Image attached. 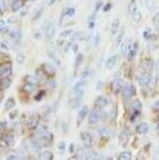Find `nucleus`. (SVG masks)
<instances>
[{"label":"nucleus","mask_w":159,"mask_h":160,"mask_svg":"<svg viewBox=\"0 0 159 160\" xmlns=\"http://www.w3.org/2000/svg\"><path fill=\"white\" fill-rule=\"evenodd\" d=\"M39 121H40V116L38 113H32L27 120V127L28 129H37L38 127Z\"/></svg>","instance_id":"nucleus-1"},{"label":"nucleus","mask_w":159,"mask_h":160,"mask_svg":"<svg viewBox=\"0 0 159 160\" xmlns=\"http://www.w3.org/2000/svg\"><path fill=\"white\" fill-rule=\"evenodd\" d=\"M12 72H13V65L11 62H5L1 64V67H0V76H1V78L11 77Z\"/></svg>","instance_id":"nucleus-2"},{"label":"nucleus","mask_w":159,"mask_h":160,"mask_svg":"<svg viewBox=\"0 0 159 160\" xmlns=\"http://www.w3.org/2000/svg\"><path fill=\"white\" fill-rule=\"evenodd\" d=\"M101 118H102V111H101V108L95 107V109H93V110L90 112L88 122H89V124H96V123H98L100 121Z\"/></svg>","instance_id":"nucleus-3"},{"label":"nucleus","mask_w":159,"mask_h":160,"mask_svg":"<svg viewBox=\"0 0 159 160\" xmlns=\"http://www.w3.org/2000/svg\"><path fill=\"white\" fill-rule=\"evenodd\" d=\"M80 137H81V140L82 141V143L86 147L90 148L93 144V139L92 137V134L86 132H82L81 134H80Z\"/></svg>","instance_id":"nucleus-4"},{"label":"nucleus","mask_w":159,"mask_h":160,"mask_svg":"<svg viewBox=\"0 0 159 160\" xmlns=\"http://www.w3.org/2000/svg\"><path fill=\"white\" fill-rule=\"evenodd\" d=\"M136 94V89L135 86L131 83H127L123 88V96L126 98H131Z\"/></svg>","instance_id":"nucleus-5"},{"label":"nucleus","mask_w":159,"mask_h":160,"mask_svg":"<svg viewBox=\"0 0 159 160\" xmlns=\"http://www.w3.org/2000/svg\"><path fill=\"white\" fill-rule=\"evenodd\" d=\"M151 78H152V77H151L150 73H147V72L142 73V74L140 75L139 77V79H138L139 85L142 86H148L149 82H150Z\"/></svg>","instance_id":"nucleus-6"},{"label":"nucleus","mask_w":159,"mask_h":160,"mask_svg":"<svg viewBox=\"0 0 159 160\" xmlns=\"http://www.w3.org/2000/svg\"><path fill=\"white\" fill-rule=\"evenodd\" d=\"M109 104V99L104 96V95H99L95 98L94 100V106L96 108H104Z\"/></svg>","instance_id":"nucleus-7"},{"label":"nucleus","mask_w":159,"mask_h":160,"mask_svg":"<svg viewBox=\"0 0 159 160\" xmlns=\"http://www.w3.org/2000/svg\"><path fill=\"white\" fill-rule=\"evenodd\" d=\"M85 85H86V82L85 81H80L78 83H76V85L74 86V92L77 96H80V97H82L84 95V88H85Z\"/></svg>","instance_id":"nucleus-8"},{"label":"nucleus","mask_w":159,"mask_h":160,"mask_svg":"<svg viewBox=\"0 0 159 160\" xmlns=\"http://www.w3.org/2000/svg\"><path fill=\"white\" fill-rule=\"evenodd\" d=\"M88 107L86 106V105H84L81 109H80L79 111V114H78V121H77V124L80 127L82 122H84V120L86 119V117L88 116Z\"/></svg>","instance_id":"nucleus-9"},{"label":"nucleus","mask_w":159,"mask_h":160,"mask_svg":"<svg viewBox=\"0 0 159 160\" xmlns=\"http://www.w3.org/2000/svg\"><path fill=\"white\" fill-rule=\"evenodd\" d=\"M153 67H154V62H153V60L151 59V58H146V59L143 60L142 64V70L144 72H147V73L152 72Z\"/></svg>","instance_id":"nucleus-10"},{"label":"nucleus","mask_w":159,"mask_h":160,"mask_svg":"<svg viewBox=\"0 0 159 160\" xmlns=\"http://www.w3.org/2000/svg\"><path fill=\"white\" fill-rule=\"evenodd\" d=\"M123 80L121 79H116L114 80L113 82L111 83V89H112V92L114 93H119L123 89Z\"/></svg>","instance_id":"nucleus-11"},{"label":"nucleus","mask_w":159,"mask_h":160,"mask_svg":"<svg viewBox=\"0 0 159 160\" xmlns=\"http://www.w3.org/2000/svg\"><path fill=\"white\" fill-rule=\"evenodd\" d=\"M129 143V133L128 131H122L121 134H119V144L121 146L125 147Z\"/></svg>","instance_id":"nucleus-12"},{"label":"nucleus","mask_w":159,"mask_h":160,"mask_svg":"<svg viewBox=\"0 0 159 160\" xmlns=\"http://www.w3.org/2000/svg\"><path fill=\"white\" fill-rule=\"evenodd\" d=\"M26 4V0H14L11 5V10L13 12H18L20 11Z\"/></svg>","instance_id":"nucleus-13"},{"label":"nucleus","mask_w":159,"mask_h":160,"mask_svg":"<svg viewBox=\"0 0 159 160\" xmlns=\"http://www.w3.org/2000/svg\"><path fill=\"white\" fill-rule=\"evenodd\" d=\"M138 49H139V43L136 41H135L132 44L131 49L128 51V60L129 61H132L134 58H135L136 52H138Z\"/></svg>","instance_id":"nucleus-14"},{"label":"nucleus","mask_w":159,"mask_h":160,"mask_svg":"<svg viewBox=\"0 0 159 160\" xmlns=\"http://www.w3.org/2000/svg\"><path fill=\"white\" fill-rule=\"evenodd\" d=\"M42 70L46 74V76H47V77H51V76H54V74H55V72H56L55 68H54L51 64H48V63L42 65Z\"/></svg>","instance_id":"nucleus-15"},{"label":"nucleus","mask_w":159,"mask_h":160,"mask_svg":"<svg viewBox=\"0 0 159 160\" xmlns=\"http://www.w3.org/2000/svg\"><path fill=\"white\" fill-rule=\"evenodd\" d=\"M117 61H118V56L117 55H113V56L109 57L106 60L105 67L108 69V70H112V69L115 67V65H116Z\"/></svg>","instance_id":"nucleus-16"},{"label":"nucleus","mask_w":159,"mask_h":160,"mask_svg":"<svg viewBox=\"0 0 159 160\" xmlns=\"http://www.w3.org/2000/svg\"><path fill=\"white\" fill-rule=\"evenodd\" d=\"M45 36L47 39H50L53 38L54 34H55V27L53 26V24H48L44 29Z\"/></svg>","instance_id":"nucleus-17"},{"label":"nucleus","mask_w":159,"mask_h":160,"mask_svg":"<svg viewBox=\"0 0 159 160\" xmlns=\"http://www.w3.org/2000/svg\"><path fill=\"white\" fill-rule=\"evenodd\" d=\"M138 4H136V0H131L130 1V4L128 7V12H129V15L133 17L135 14L138 12Z\"/></svg>","instance_id":"nucleus-18"},{"label":"nucleus","mask_w":159,"mask_h":160,"mask_svg":"<svg viewBox=\"0 0 159 160\" xmlns=\"http://www.w3.org/2000/svg\"><path fill=\"white\" fill-rule=\"evenodd\" d=\"M148 132V124L147 123H140L136 128V133L139 134H144Z\"/></svg>","instance_id":"nucleus-19"},{"label":"nucleus","mask_w":159,"mask_h":160,"mask_svg":"<svg viewBox=\"0 0 159 160\" xmlns=\"http://www.w3.org/2000/svg\"><path fill=\"white\" fill-rule=\"evenodd\" d=\"M16 105V101L14 99L13 97H9L8 99L5 101V104H4V110L5 111H9V110H12V109L15 107Z\"/></svg>","instance_id":"nucleus-20"},{"label":"nucleus","mask_w":159,"mask_h":160,"mask_svg":"<svg viewBox=\"0 0 159 160\" xmlns=\"http://www.w3.org/2000/svg\"><path fill=\"white\" fill-rule=\"evenodd\" d=\"M81 102H82V97H80V96H77V95H76L74 98H72V99H70L69 104H70L71 108L77 109V108L80 106V105H81Z\"/></svg>","instance_id":"nucleus-21"},{"label":"nucleus","mask_w":159,"mask_h":160,"mask_svg":"<svg viewBox=\"0 0 159 160\" xmlns=\"http://www.w3.org/2000/svg\"><path fill=\"white\" fill-rule=\"evenodd\" d=\"M38 158L40 160H52L54 158V156H53V153L51 151L46 150V151L41 152V153L39 154Z\"/></svg>","instance_id":"nucleus-22"},{"label":"nucleus","mask_w":159,"mask_h":160,"mask_svg":"<svg viewBox=\"0 0 159 160\" xmlns=\"http://www.w3.org/2000/svg\"><path fill=\"white\" fill-rule=\"evenodd\" d=\"M124 35H125V27H123L121 30L118 32V35H117V38H116V41H115V47H117L122 42Z\"/></svg>","instance_id":"nucleus-23"},{"label":"nucleus","mask_w":159,"mask_h":160,"mask_svg":"<svg viewBox=\"0 0 159 160\" xmlns=\"http://www.w3.org/2000/svg\"><path fill=\"white\" fill-rule=\"evenodd\" d=\"M11 83H12V79L10 77H7V78H1V89H7L10 88Z\"/></svg>","instance_id":"nucleus-24"},{"label":"nucleus","mask_w":159,"mask_h":160,"mask_svg":"<svg viewBox=\"0 0 159 160\" xmlns=\"http://www.w3.org/2000/svg\"><path fill=\"white\" fill-rule=\"evenodd\" d=\"M1 140H4L5 143L8 145V146H13L14 144H15V137H13V134H6L5 139H2Z\"/></svg>","instance_id":"nucleus-25"},{"label":"nucleus","mask_w":159,"mask_h":160,"mask_svg":"<svg viewBox=\"0 0 159 160\" xmlns=\"http://www.w3.org/2000/svg\"><path fill=\"white\" fill-rule=\"evenodd\" d=\"M142 108V104L140 100H136L133 102V104H132V111L133 112H139V113H140Z\"/></svg>","instance_id":"nucleus-26"},{"label":"nucleus","mask_w":159,"mask_h":160,"mask_svg":"<svg viewBox=\"0 0 159 160\" xmlns=\"http://www.w3.org/2000/svg\"><path fill=\"white\" fill-rule=\"evenodd\" d=\"M31 146L34 150L38 151L42 147V144L40 143V140H31Z\"/></svg>","instance_id":"nucleus-27"},{"label":"nucleus","mask_w":159,"mask_h":160,"mask_svg":"<svg viewBox=\"0 0 159 160\" xmlns=\"http://www.w3.org/2000/svg\"><path fill=\"white\" fill-rule=\"evenodd\" d=\"M38 81L39 80L37 77H32V76H26V77H25V82L32 83V85H34V86L38 85Z\"/></svg>","instance_id":"nucleus-28"},{"label":"nucleus","mask_w":159,"mask_h":160,"mask_svg":"<svg viewBox=\"0 0 159 160\" xmlns=\"http://www.w3.org/2000/svg\"><path fill=\"white\" fill-rule=\"evenodd\" d=\"M118 32H119V19H115L111 27V34L114 35L118 34Z\"/></svg>","instance_id":"nucleus-29"},{"label":"nucleus","mask_w":159,"mask_h":160,"mask_svg":"<svg viewBox=\"0 0 159 160\" xmlns=\"http://www.w3.org/2000/svg\"><path fill=\"white\" fill-rule=\"evenodd\" d=\"M119 160H130L132 159V153L129 151H123L118 156Z\"/></svg>","instance_id":"nucleus-30"},{"label":"nucleus","mask_w":159,"mask_h":160,"mask_svg":"<svg viewBox=\"0 0 159 160\" xmlns=\"http://www.w3.org/2000/svg\"><path fill=\"white\" fill-rule=\"evenodd\" d=\"M75 12H76L75 8H66V9H64V11L62 12V18L66 17V16H69V17L74 16Z\"/></svg>","instance_id":"nucleus-31"},{"label":"nucleus","mask_w":159,"mask_h":160,"mask_svg":"<svg viewBox=\"0 0 159 160\" xmlns=\"http://www.w3.org/2000/svg\"><path fill=\"white\" fill-rule=\"evenodd\" d=\"M34 85H32V83H26L23 86V90L26 93H31L34 92Z\"/></svg>","instance_id":"nucleus-32"},{"label":"nucleus","mask_w":159,"mask_h":160,"mask_svg":"<svg viewBox=\"0 0 159 160\" xmlns=\"http://www.w3.org/2000/svg\"><path fill=\"white\" fill-rule=\"evenodd\" d=\"M43 7H41V8H39L38 10H37V12H34V16H32V22H34V21H37V20H38L39 18L41 17V15H42V13H43Z\"/></svg>","instance_id":"nucleus-33"},{"label":"nucleus","mask_w":159,"mask_h":160,"mask_svg":"<svg viewBox=\"0 0 159 160\" xmlns=\"http://www.w3.org/2000/svg\"><path fill=\"white\" fill-rule=\"evenodd\" d=\"M82 61H84V55H82V53H78L77 57H76V61H75V62H76V63H75V67H76V69L79 68V66L82 64Z\"/></svg>","instance_id":"nucleus-34"},{"label":"nucleus","mask_w":159,"mask_h":160,"mask_svg":"<svg viewBox=\"0 0 159 160\" xmlns=\"http://www.w3.org/2000/svg\"><path fill=\"white\" fill-rule=\"evenodd\" d=\"M72 34H73V30H70V29H69V30H65L60 34V38L62 39L68 38L69 36L72 35Z\"/></svg>","instance_id":"nucleus-35"},{"label":"nucleus","mask_w":159,"mask_h":160,"mask_svg":"<svg viewBox=\"0 0 159 160\" xmlns=\"http://www.w3.org/2000/svg\"><path fill=\"white\" fill-rule=\"evenodd\" d=\"M86 159H98V157H96V156H98V154L96 153L95 151H93V150H92V151H88V153L86 154Z\"/></svg>","instance_id":"nucleus-36"},{"label":"nucleus","mask_w":159,"mask_h":160,"mask_svg":"<svg viewBox=\"0 0 159 160\" xmlns=\"http://www.w3.org/2000/svg\"><path fill=\"white\" fill-rule=\"evenodd\" d=\"M146 1V5L147 7V9L149 10H153L155 7V2L154 0H144Z\"/></svg>","instance_id":"nucleus-37"},{"label":"nucleus","mask_w":159,"mask_h":160,"mask_svg":"<svg viewBox=\"0 0 159 160\" xmlns=\"http://www.w3.org/2000/svg\"><path fill=\"white\" fill-rule=\"evenodd\" d=\"M25 55L23 53H19V54H17V56H16V61H17V63L18 64H23L24 63V61H25Z\"/></svg>","instance_id":"nucleus-38"},{"label":"nucleus","mask_w":159,"mask_h":160,"mask_svg":"<svg viewBox=\"0 0 159 160\" xmlns=\"http://www.w3.org/2000/svg\"><path fill=\"white\" fill-rule=\"evenodd\" d=\"M47 86L50 89H55L57 88V83L55 80H49L47 83Z\"/></svg>","instance_id":"nucleus-39"},{"label":"nucleus","mask_w":159,"mask_h":160,"mask_svg":"<svg viewBox=\"0 0 159 160\" xmlns=\"http://www.w3.org/2000/svg\"><path fill=\"white\" fill-rule=\"evenodd\" d=\"M45 95V92L44 90H39L38 93H37V95L34 97V100L35 101H40L42 99V97Z\"/></svg>","instance_id":"nucleus-40"},{"label":"nucleus","mask_w":159,"mask_h":160,"mask_svg":"<svg viewBox=\"0 0 159 160\" xmlns=\"http://www.w3.org/2000/svg\"><path fill=\"white\" fill-rule=\"evenodd\" d=\"M86 38V35L84 32H77L75 35H74V38L73 39H79V41H84Z\"/></svg>","instance_id":"nucleus-41"},{"label":"nucleus","mask_w":159,"mask_h":160,"mask_svg":"<svg viewBox=\"0 0 159 160\" xmlns=\"http://www.w3.org/2000/svg\"><path fill=\"white\" fill-rule=\"evenodd\" d=\"M10 38H13V39H17V38H19L20 36H21V34H20V32H18V31H14V32H11L10 34Z\"/></svg>","instance_id":"nucleus-42"},{"label":"nucleus","mask_w":159,"mask_h":160,"mask_svg":"<svg viewBox=\"0 0 159 160\" xmlns=\"http://www.w3.org/2000/svg\"><path fill=\"white\" fill-rule=\"evenodd\" d=\"M143 38H146V39H150L151 38V36H152V34H151V31L149 30V29H147V30H146L143 32Z\"/></svg>","instance_id":"nucleus-43"},{"label":"nucleus","mask_w":159,"mask_h":160,"mask_svg":"<svg viewBox=\"0 0 159 160\" xmlns=\"http://www.w3.org/2000/svg\"><path fill=\"white\" fill-rule=\"evenodd\" d=\"M132 18H133L134 21H135V22H136V23H139V22H140V20H142V14H140V11H138V12H136Z\"/></svg>","instance_id":"nucleus-44"},{"label":"nucleus","mask_w":159,"mask_h":160,"mask_svg":"<svg viewBox=\"0 0 159 160\" xmlns=\"http://www.w3.org/2000/svg\"><path fill=\"white\" fill-rule=\"evenodd\" d=\"M65 149H66V143H65L64 141H60V143H58V150L61 152V153H63Z\"/></svg>","instance_id":"nucleus-45"},{"label":"nucleus","mask_w":159,"mask_h":160,"mask_svg":"<svg viewBox=\"0 0 159 160\" xmlns=\"http://www.w3.org/2000/svg\"><path fill=\"white\" fill-rule=\"evenodd\" d=\"M156 83H157V80L155 79V78H151V80H150V82H149V83H148V88L149 89H153V88H155V86H156Z\"/></svg>","instance_id":"nucleus-46"},{"label":"nucleus","mask_w":159,"mask_h":160,"mask_svg":"<svg viewBox=\"0 0 159 160\" xmlns=\"http://www.w3.org/2000/svg\"><path fill=\"white\" fill-rule=\"evenodd\" d=\"M7 159L8 160H16V159H18V154L16 153V152H11V153H9L8 156H7Z\"/></svg>","instance_id":"nucleus-47"},{"label":"nucleus","mask_w":159,"mask_h":160,"mask_svg":"<svg viewBox=\"0 0 159 160\" xmlns=\"http://www.w3.org/2000/svg\"><path fill=\"white\" fill-rule=\"evenodd\" d=\"M99 39H100V36H99V35H98V34H95L94 38H93V41H94V42H93V46H96L97 44H98Z\"/></svg>","instance_id":"nucleus-48"},{"label":"nucleus","mask_w":159,"mask_h":160,"mask_svg":"<svg viewBox=\"0 0 159 160\" xmlns=\"http://www.w3.org/2000/svg\"><path fill=\"white\" fill-rule=\"evenodd\" d=\"M18 114H19V111H18V110H14L13 112H11V113L9 114V117H10V119H15L17 116H18Z\"/></svg>","instance_id":"nucleus-49"},{"label":"nucleus","mask_w":159,"mask_h":160,"mask_svg":"<svg viewBox=\"0 0 159 160\" xmlns=\"http://www.w3.org/2000/svg\"><path fill=\"white\" fill-rule=\"evenodd\" d=\"M94 26H95V20H88V29H93L94 28Z\"/></svg>","instance_id":"nucleus-50"},{"label":"nucleus","mask_w":159,"mask_h":160,"mask_svg":"<svg viewBox=\"0 0 159 160\" xmlns=\"http://www.w3.org/2000/svg\"><path fill=\"white\" fill-rule=\"evenodd\" d=\"M111 7H112V4H111V3H107V4L104 5V7L102 8L103 12H108V11H109V10L111 9Z\"/></svg>","instance_id":"nucleus-51"},{"label":"nucleus","mask_w":159,"mask_h":160,"mask_svg":"<svg viewBox=\"0 0 159 160\" xmlns=\"http://www.w3.org/2000/svg\"><path fill=\"white\" fill-rule=\"evenodd\" d=\"M88 75H89V71L86 70L85 72H82V76H81V77H82V80H85V79H86V78L88 77Z\"/></svg>","instance_id":"nucleus-52"},{"label":"nucleus","mask_w":159,"mask_h":160,"mask_svg":"<svg viewBox=\"0 0 159 160\" xmlns=\"http://www.w3.org/2000/svg\"><path fill=\"white\" fill-rule=\"evenodd\" d=\"M102 5H103V3H102V1H98L96 3V5H95V12H97L101 7H102Z\"/></svg>","instance_id":"nucleus-53"},{"label":"nucleus","mask_w":159,"mask_h":160,"mask_svg":"<svg viewBox=\"0 0 159 160\" xmlns=\"http://www.w3.org/2000/svg\"><path fill=\"white\" fill-rule=\"evenodd\" d=\"M1 48H2V49H5V50H8V49H9L8 43H7V42H4V41H2V42H1Z\"/></svg>","instance_id":"nucleus-54"},{"label":"nucleus","mask_w":159,"mask_h":160,"mask_svg":"<svg viewBox=\"0 0 159 160\" xmlns=\"http://www.w3.org/2000/svg\"><path fill=\"white\" fill-rule=\"evenodd\" d=\"M55 1L56 0H45V4H46V6H52L54 3H55Z\"/></svg>","instance_id":"nucleus-55"},{"label":"nucleus","mask_w":159,"mask_h":160,"mask_svg":"<svg viewBox=\"0 0 159 160\" xmlns=\"http://www.w3.org/2000/svg\"><path fill=\"white\" fill-rule=\"evenodd\" d=\"M71 45H72V42H68V43H66V45H65V48H64V51H65V52H67L68 50H69L70 47H71Z\"/></svg>","instance_id":"nucleus-56"},{"label":"nucleus","mask_w":159,"mask_h":160,"mask_svg":"<svg viewBox=\"0 0 159 160\" xmlns=\"http://www.w3.org/2000/svg\"><path fill=\"white\" fill-rule=\"evenodd\" d=\"M72 47H73V52L74 53H77L78 50H79V45L78 44H74Z\"/></svg>","instance_id":"nucleus-57"},{"label":"nucleus","mask_w":159,"mask_h":160,"mask_svg":"<svg viewBox=\"0 0 159 160\" xmlns=\"http://www.w3.org/2000/svg\"><path fill=\"white\" fill-rule=\"evenodd\" d=\"M6 124H7V123L4 122V121L1 122V126H0V127H1V132H3V131H4V129L6 128Z\"/></svg>","instance_id":"nucleus-58"},{"label":"nucleus","mask_w":159,"mask_h":160,"mask_svg":"<svg viewBox=\"0 0 159 160\" xmlns=\"http://www.w3.org/2000/svg\"><path fill=\"white\" fill-rule=\"evenodd\" d=\"M69 151L71 152V153H73V152L75 151V148H74V143H71V144H70V149H69Z\"/></svg>","instance_id":"nucleus-59"},{"label":"nucleus","mask_w":159,"mask_h":160,"mask_svg":"<svg viewBox=\"0 0 159 160\" xmlns=\"http://www.w3.org/2000/svg\"><path fill=\"white\" fill-rule=\"evenodd\" d=\"M156 110H159V100H157L156 102H155V104H154V106H153Z\"/></svg>","instance_id":"nucleus-60"},{"label":"nucleus","mask_w":159,"mask_h":160,"mask_svg":"<svg viewBox=\"0 0 159 160\" xmlns=\"http://www.w3.org/2000/svg\"><path fill=\"white\" fill-rule=\"evenodd\" d=\"M16 21V18H10V19L8 20V22H9V24H13L14 22Z\"/></svg>","instance_id":"nucleus-61"},{"label":"nucleus","mask_w":159,"mask_h":160,"mask_svg":"<svg viewBox=\"0 0 159 160\" xmlns=\"http://www.w3.org/2000/svg\"><path fill=\"white\" fill-rule=\"evenodd\" d=\"M34 38H40V35H39V34H35V35H34Z\"/></svg>","instance_id":"nucleus-62"},{"label":"nucleus","mask_w":159,"mask_h":160,"mask_svg":"<svg viewBox=\"0 0 159 160\" xmlns=\"http://www.w3.org/2000/svg\"><path fill=\"white\" fill-rule=\"evenodd\" d=\"M156 66H157V69H158V71H159V60H158V62L156 64Z\"/></svg>","instance_id":"nucleus-63"}]
</instances>
